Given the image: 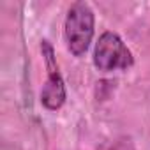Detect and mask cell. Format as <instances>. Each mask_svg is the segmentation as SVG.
Returning <instances> with one entry per match:
<instances>
[{
	"instance_id": "1",
	"label": "cell",
	"mask_w": 150,
	"mask_h": 150,
	"mask_svg": "<svg viewBox=\"0 0 150 150\" xmlns=\"http://www.w3.org/2000/svg\"><path fill=\"white\" fill-rule=\"evenodd\" d=\"M64 34L67 48L74 57H81L94 37V13L88 4L76 2L72 4L65 16Z\"/></svg>"
},
{
	"instance_id": "2",
	"label": "cell",
	"mask_w": 150,
	"mask_h": 150,
	"mask_svg": "<svg viewBox=\"0 0 150 150\" xmlns=\"http://www.w3.org/2000/svg\"><path fill=\"white\" fill-rule=\"evenodd\" d=\"M94 64L99 71H125L134 64L131 50L124 44L118 34L104 32L94 50Z\"/></svg>"
},
{
	"instance_id": "3",
	"label": "cell",
	"mask_w": 150,
	"mask_h": 150,
	"mask_svg": "<svg viewBox=\"0 0 150 150\" xmlns=\"http://www.w3.org/2000/svg\"><path fill=\"white\" fill-rule=\"evenodd\" d=\"M41 51L46 62V69H48V80L44 83V88L41 92V103L48 108V110H58L62 108V104L65 103V85L64 80L58 72V65L55 60V51L53 46L44 39L41 42Z\"/></svg>"
},
{
	"instance_id": "4",
	"label": "cell",
	"mask_w": 150,
	"mask_h": 150,
	"mask_svg": "<svg viewBox=\"0 0 150 150\" xmlns=\"http://www.w3.org/2000/svg\"><path fill=\"white\" fill-rule=\"evenodd\" d=\"M110 150H134V145H132L131 138H120L113 143V146Z\"/></svg>"
}]
</instances>
